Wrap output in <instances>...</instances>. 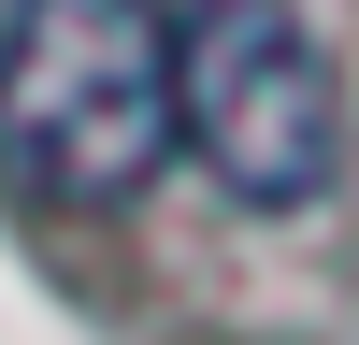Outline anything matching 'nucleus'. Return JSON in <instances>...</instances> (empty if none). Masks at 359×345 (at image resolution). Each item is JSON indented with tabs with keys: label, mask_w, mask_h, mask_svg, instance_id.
I'll list each match as a JSON object with an SVG mask.
<instances>
[{
	"label": "nucleus",
	"mask_w": 359,
	"mask_h": 345,
	"mask_svg": "<svg viewBox=\"0 0 359 345\" xmlns=\"http://www.w3.org/2000/svg\"><path fill=\"white\" fill-rule=\"evenodd\" d=\"M187 144L158 0H15L0 15V172L57 216H101Z\"/></svg>",
	"instance_id": "1"
},
{
	"label": "nucleus",
	"mask_w": 359,
	"mask_h": 345,
	"mask_svg": "<svg viewBox=\"0 0 359 345\" xmlns=\"http://www.w3.org/2000/svg\"><path fill=\"white\" fill-rule=\"evenodd\" d=\"M172 115H187V158L245 216H302L345 172V86L287 0H201L172 29Z\"/></svg>",
	"instance_id": "2"
}]
</instances>
